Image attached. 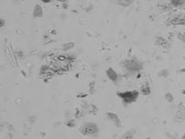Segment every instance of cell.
<instances>
[{
	"label": "cell",
	"mask_w": 185,
	"mask_h": 139,
	"mask_svg": "<svg viewBox=\"0 0 185 139\" xmlns=\"http://www.w3.org/2000/svg\"><path fill=\"white\" fill-rule=\"evenodd\" d=\"M142 93L143 95H149L150 93V88L149 85H145L142 88Z\"/></svg>",
	"instance_id": "5"
},
{
	"label": "cell",
	"mask_w": 185,
	"mask_h": 139,
	"mask_svg": "<svg viewBox=\"0 0 185 139\" xmlns=\"http://www.w3.org/2000/svg\"><path fill=\"white\" fill-rule=\"evenodd\" d=\"M134 136H135V130H130L129 131H127L123 136L121 139H132L134 137Z\"/></svg>",
	"instance_id": "4"
},
{
	"label": "cell",
	"mask_w": 185,
	"mask_h": 139,
	"mask_svg": "<svg viewBox=\"0 0 185 139\" xmlns=\"http://www.w3.org/2000/svg\"><path fill=\"white\" fill-rule=\"evenodd\" d=\"M118 96L124 100V103H130L135 102V101L137 99L138 92H137V91H126V92L118 93Z\"/></svg>",
	"instance_id": "1"
},
{
	"label": "cell",
	"mask_w": 185,
	"mask_h": 139,
	"mask_svg": "<svg viewBox=\"0 0 185 139\" xmlns=\"http://www.w3.org/2000/svg\"><path fill=\"white\" fill-rule=\"evenodd\" d=\"M85 130H83L82 133H85L86 135H90V134H94V133H96L98 131V129L97 127L96 126V124H86L85 127Z\"/></svg>",
	"instance_id": "2"
},
{
	"label": "cell",
	"mask_w": 185,
	"mask_h": 139,
	"mask_svg": "<svg viewBox=\"0 0 185 139\" xmlns=\"http://www.w3.org/2000/svg\"><path fill=\"white\" fill-rule=\"evenodd\" d=\"M147 139H150V138H147Z\"/></svg>",
	"instance_id": "6"
},
{
	"label": "cell",
	"mask_w": 185,
	"mask_h": 139,
	"mask_svg": "<svg viewBox=\"0 0 185 139\" xmlns=\"http://www.w3.org/2000/svg\"><path fill=\"white\" fill-rule=\"evenodd\" d=\"M107 115H108V116L110 117V119L113 122V123H114L116 126H120V124H121L120 120L118 119V116H117L116 114H113V113H108Z\"/></svg>",
	"instance_id": "3"
}]
</instances>
